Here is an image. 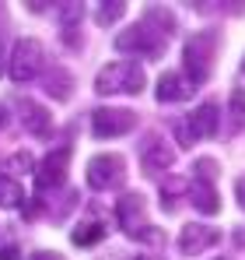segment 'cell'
<instances>
[{
	"label": "cell",
	"instance_id": "obj_2",
	"mask_svg": "<svg viewBox=\"0 0 245 260\" xmlns=\"http://www.w3.org/2000/svg\"><path fill=\"white\" fill-rule=\"evenodd\" d=\"M98 95H140L144 91V67L137 60H116L105 63L95 78Z\"/></svg>",
	"mask_w": 245,
	"mask_h": 260
},
{
	"label": "cell",
	"instance_id": "obj_13",
	"mask_svg": "<svg viewBox=\"0 0 245 260\" xmlns=\"http://www.w3.org/2000/svg\"><path fill=\"white\" fill-rule=\"evenodd\" d=\"M18 109H21V127L28 130V134H35V137H42V134H49V113L42 109L39 102H32V99H21L18 102Z\"/></svg>",
	"mask_w": 245,
	"mask_h": 260
},
{
	"label": "cell",
	"instance_id": "obj_27",
	"mask_svg": "<svg viewBox=\"0 0 245 260\" xmlns=\"http://www.w3.org/2000/svg\"><path fill=\"white\" fill-rule=\"evenodd\" d=\"M137 260H147V257H137Z\"/></svg>",
	"mask_w": 245,
	"mask_h": 260
},
{
	"label": "cell",
	"instance_id": "obj_23",
	"mask_svg": "<svg viewBox=\"0 0 245 260\" xmlns=\"http://www.w3.org/2000/svg\"><path fill=\"white\" fill-rule=\"evenodd\" d=\"M28 260H63L60 253H35V257H28Z\"/></svg>",
	"mask_w": 245,
	"mask_h": 260
},
{
	"label": "cell",
	"instance_id": "obj_15",
	"mask_svg": "<svg viewBox=\"0 0 245 260\" xmlns=\"http://www.w3.org/2000/svg\"><path fill=\"white\" fill-rule=\"evenodd\" d=\"M74 78H70V71H63V67H53L49 74H46V91L56 99V102H63V99H70V91H74Z\"/></svg>",
	"mask_w": 245,
	"mask_h": 260
},
{
	"label": "cell",
	"instance_id": "obj_6",
	"mask_svg": "<svg viewBox=\"0 0 245 260\" xmlns=\"http://www.w3.org/2000/svg\"><path fill=\"white\" fill-rule=\"evenodd\" d=\"M84 176H88L91 190H116L126 179V158L116 155V151H102V155H95L88 162V173Z\"/></svg>",
	"mask_w": 245,
	"mask_h": 260
},
{
	"label": "cell",
	"instance_id": "obj_12",
	"mask_svg": "<svg viewBox=\"0 0 245 260\" xmlns=\"http://www.w3.org/2000/svg\"><path fill=\"white\" fill-rule=\"evenodd\" d=\"M217 239H221V232L210 229V225H186L182 236H179V250L193 257V253H203L207 246H214Z\"/></svg>",
	"mask_w": 245,
	"mask_h": 260
},
{
	"label": "cell",
	"instance_id": "obj_20",
	"mask_svg": "<svg viewBox=\"0 0 245 260\" xmlns=\"http://www.w3.org/2000/svg\"><path fill=\"white\" fill-rule=\"evenodd\" d=\"M214 176H217V166H214L210 158H200V162L193 166V179H207V183H214Z\"/></svg>",
	"mask_w": 245,
	"mask_h": 260
},
{
	"label": "cell",
	"instance_id": "obj_10",
	"mask_svg": "<svg viewBox=\"0 0 245 260\" xmlns=\"http://www.w3.org/2000/svg\"><path fill=\"white\" fill-rule=\"evenodd\" d=\"M140 162H144V173H161L175 162V151L161 141V134H147L144 144H140Z\"/></svg>",
	"mask_w": 245,
	"mask_h": 260
},
{
	"label": "cell",
	"instance_id": "obj_19",
	"mask_svg": "<svg viewBox=\"0 0 245 260\" xmlns=\"http://www.w3.org/2000/svg\"><path fill=\"white\" fill-rule=\"evenodd\" d=\"M231 113H235V127H242L245 123V88L231 91Z\"/></svg>",
	"mask_w": 245,
	"mask_h": 260
},
{
	"label": "cell",
	"instance_id": "obj_3",
	"mask_svg": "<svg viewBox=\"0 0 245 260\" xmlns=\"http://www.w3.org/2000/svg\"><path fill=\"white\" fill-rule=\"evenodd\" d=\"M217 39L221 32L217 28H203V32H193V39L182 49V60H186V78L200 88L207 85L210 71H214V53H217Z\"/></svg>",
	"mask_w": 245,
	"mask_h": 260
},
{
	"label": "cell",
	"instance_id": "obj_5",
	"mask_svg": "<svg viewBox=\"0 0 245 260\" xmlns=\"http://www.w3.org/2000/svg\"><path fill=\"white\" fill-rule=\"evenodd\" d=\"M116 221L123 225V232L133 236V239H158V229H151L147 204H144L140 193H123L116 201Z\"/></svg>",
	"mask_w": 245,
	"mask_h": 260
},
{
	"label": "cell",
	"instance_id": "obj_8",
	"mask_svg": "<svg viewBox=\"0 0 245 260\" xmlns=\"http://www.w3.org/2000/svg\"><path fill=\"white\" fill-rule=\"evenodd\" d=\"M137 127V113L133 109H112V106H102V109H95L91 113V130H95V137H123V134H130V130Z\"/></svg>",
	"mask_w": 245,
	"mask_h": 260
},
{
	"label": "cell",
	"instance_id": "obj_17",
	"mask_svg": "<svg viewBox=\"0 0 245 260\" xmlns=\"http://www.w3.org/2000/svg\"><path fill=\"white\" fill-rule=\"evenodd\" d=\"M21 197H25L21 183L0 173V208H18V204H21Z\"/></svg>",
	"mask_w": 245,
	"mask_h": 260
},
{
	"label": "cell",
	"instance_id": "obj_11",
	"mask_svg": "<svg viewBox=\"0 0 245 260\" xmlns=\"http://www.w3.org/2000/svg\"><path fill=\"white\" fill-rule=\"evenodd\" d=\"M193 91L196 85L182 74V71H165L161 78H158V102H186V99H193Z\"/></svg>",
	"mask_w": 245,
	"mask_h": 260
},
{
	"label": "cell",
	"instance_id": "obj_24",
	"mask_svg": "<svg viewBox=\"0 0 245 260\" xmlns=\"http://www.w3.org/2000/svg\"><path fill=\"white\" fill-rule=\"evenodd\" d=\"M235 243H238V246H245V232H235Z\"/></svg>",
	"mask_w": 245,
	"mask_h": 260
},
{
	"label": "cell",
	"instance_id": "obj_26",
	"mask_svg": "<svg viewBox=\"0 0 245 260\" xmlns=\"http://www.w3.org/2000/svg\"><path fill=\"white\" fill-rule=\"evenodd\" d=\"M0 123H4V109H0Z\"/></svg>",
	"mask_w": 245,
	"mask_h": 260
},
{
	"label": "cell",
	"instance_id": "obj_4",
	"mask_svg": "<svg viewBox=\"0 0 245 260\" xmlns=\"http://www.w3.org/2000/svg\"><path fill=\"white\" fill-rule=\"evenodd\" d=\"M42 63H46V49L39 39H18L11 56H7V74H11V81L25 85V81L39 78Z\"/></svg>",
	"mask_w": 245,
	"mask_h": 260
},
{
	"label": "cell",
	"instance_id": "obj_21",
	"mask_svg": "<svg viewBox=\"0 0 245 260\" xmlns=\"http://www.w3.org/2000/svg\"><path fill=\"white\" fill-rule=\"evenodd\" d=\"M0 260H21V257H18V246H14V243L0 246Z\"/></svg>",
	"mask_w": 245,
	"mask_h": 260
},
{
	"label": "cell",
	"instance_id": "obj_7",
	"mask_svg": "<svg viewBox=\"0 0 245 260\" xmlns=\"http://www.w3.org/2000/svg\"><path fill=\"white\" fill-rule=\"evenodd\" d=\"M217 127H221V106H217V102H203L186 123H179V144L189 148V144L200 141V137H214Z\"/></svg>",
	"mask_w": 245,
	"mask_h": 260
},
{
	"label": "cell",
	"instance_id": "obj_1",
	"mask_svg": "<svg viewBox=\"0 0 245 260\" xmlns=\"http://www.w3.org/2000/svg\"><path fill=\"white\" fill-rule=\"evenodd\" d=\"M172 36H175V14L168 7H161V4H151L133 28H126V32L116 36V49L119 53H133V56L158 60Z\"/></svg>",
	"mask_w": 245,
	"mask_h": 260
},
{
	"label": "cell",
	"instance_id": "obj_28",
	"mask_svg": "<svg viewBox=\"0 0 245 260\" xmlns=\"http://www.w3.org/2000/svg\"><path fill=\"white\" fill-rule=\"evenodd\" d=\"M242 71H245V60H242Z\"/></svg>",
	"mask_w": 245,
	"mask_h": 260
},
{
	"label": "cell",
	"instance_id": "obj_22",
	"mask_svg": "<svg viewBox=\"0 0 245 260\" xmlns=\"http://www.w3.org/2000/svg\"><path fill=\"white\" fill-rule=\"evenodd\" d=\"M235 193H238V204L245 208V176H238V183H235Z\"/></svg>",
	"mask_w": 245,
	"mask_h": 260
},
{
	"label": "cell",
	"instance_id": "obj_16",
	"mask_svg": "<svg viewBox=\"0 0 245 260\" xmlns=\"http://www.w3.org/2000/svg\"><path fill=\"white\" fill-rule=\"evenodd\" d=\"M105 236V225L102 221H81L74 232H70V239L77 243V246H91V243H98Z\"/></svg>",
	"mask_w": 245,
	"mask_h": 260
},
{
	"label": "cell",
	"instance_id": "obj_14",
	"mask_svg": "<svg viewBox=\"0 0 245 260\" xmlns=\"http://www.w3.org/2000/svg\"><path fill=\"white\" fill-rule=\"evenodd\" d=\"M189 201H193V208H196L200 215H217V211H221V197H217L214 183H207V179H193Z\"/></svg>",
	"mask_w": 245,
	"mask_h": 260
},
{
	"label": "cell",
	"instance_id": "obj_25",
	"mask_svg": "<svg viewBox=\"0 0 245 260\" xmlns=\"http://www.w3.org/2000/svg\"><path fill=\"white\" fill-rule=\"evenodd\" d=\"M0 71H4V53H0Z\"/></svg>",
	"mask_w": 245,
	"mask_h": 260
},
{
	"label": "cell",
	"instance_id": "obj_18",
	"mask_svg": "<svg viewBox=\"0 0 245 260\" xmlns=\"http://www.w3.org/2000/svg\"><path fill=\"white\" fill-rule=\"evenodd\" d=\"M123 14H126V4H119V0H116V4H102L95 18H98V25H109V21L123 18Z\"/></svg>",
	"mask_w": 245,
	"mask_h": 260
},
{
	"label": "cell",
	"instance_id": "obj_9",
	"mask_svg": "<svg viewBox=\"0 0 245 260\" xmlns=\"http://www.w3.org/2000/svg\"><path fill=\"white\" fill-rule=\"evenodd\" d=\"M67 166H70V148H67V144L56 148V151H49L39 162V169H35V190H39V193L56 190V186L67 179Z\"/></svg>",
	"mask_w": 245,
	"mask_h": 260
}]
</instances>
